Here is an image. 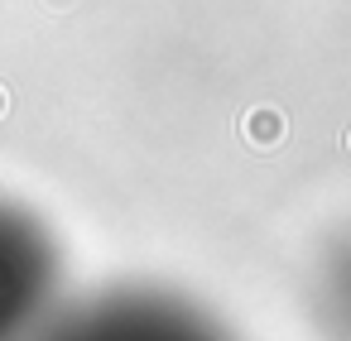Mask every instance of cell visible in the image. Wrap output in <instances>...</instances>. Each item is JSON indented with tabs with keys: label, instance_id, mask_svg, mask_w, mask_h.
Returning <instances> with one entry per match:
<instances>
[{
	"label": "cell",
	"instance_id": "obj_1",
	"mask_svg": "<svg viewBox=\"0 0 351 341\" xmlns=\"http://www.w3.org/2000/svg\"><path fill=\"white\" fill-rule=\"evenodd\" d=\"M53 298V250L44 231L0 202V341H39Z\"/></svg>",
	"mask_w": 351,
	"mask_h": 341
},
{
	"label": "cell",
	"instance_id": "obj_2",
	"mask_svg": "<svg viewBox=\"0 0 351 341\" xmlns=\"http://www.w3.org/2000/svg\"><path fill=\"white\" fill-rule=\"evenodd\" d=\"M39 341H212V336L169 307H154L145 298H121V303H97L68 317Z\"/></svg>",
	"mask_w": 351,
	"mask_h": 341
}]
</instances>
